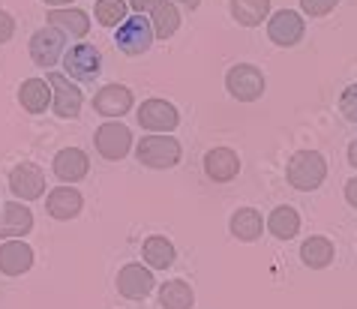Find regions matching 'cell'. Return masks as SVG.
I'll return each instance as SVG.
<instances>
[{"label": "cell", "mask_w": 357, "mask_h": 309, "mask_svg": "<svg viewBox=\"0 0 357 309\" xmlns=\"http://www.w3.org/2000/svg\"><path fill=\"white\" fill-rule=\"evenodd\" d=\"M285 177H289V183L294 189H301V193H312V189H319L327 177V163L319 151H301L289 159V168H285Z\"/></svg>", "instance_id": "6da1fadb"}, {"label": "cell", "mask_w": 357, "mask_h": 309, "mask_svg": "<svg viewBox=\"0 0 357 309\" xmlns=\"http://www.w3.org/2000/svg\"><path fill=\"white\" fill-rule=\"evenodd\" d=\"M135 156H138V163L147 165V168H174L181 163L183 151H181V142H177V138L153 133V135H144L142 142H138Z\"/></svg>", "instance_id": "7a4b0ae2"}, {"label": "cell", "mask_w": 357, "mask_h": 309, "mask_svg": "<svg viewBox=\"0 0 357 309\" xmlns=\"http://www.w3.org/2000/svg\"><path fill=\"white\" fill-rule=\"evenodd\" d=\"M153 39H156V33H153L151 18L135 13V15L126 18L121 27H117L114 45H117V52H123L126 57H138V54H144L147 48L153 45Z\"/></svg>", "instance_id": "3957f363"}, {"label": "cell", "mask_w": 357, "mask_h": 309, "mask_svg": "<svg viewBox=\"0 0 357 309\" xmlns=\"http://www.w3.org/2000/svg\"><path fill=\"white\" fill-rule=\"evenodd\" d=\"M225 87L237 103H255V99H261V93H264V73L252 63H237L228 69Z\"/></svg>", "instance_id": "277c9868"}, {"label": "cell", "mask_w": 357, "mask_h": 309, "mask_svg": "<svg viewBox=\"0 0 357 309\" xmlns=\"http://www.w3.org/2000/svg\"><path fill=\"white\" fill-rule=\"evenodd\" d=\"M99 66H102V54L91 43H78L63 54V69L75 82H93L99 75Z\"/></svg>", "instance_id": "5b68a950"}, {"label": "cell", "mask_w": 357, "mask_h": 309, "mask_svg": "<svg viewBox=\"0 0 357 309\" xmlns=\"http://www.w3.org/2000/svg\"><path fill=\"white\" fill-rule=\"evenodd\" d=\"M63 48H66V33L63 31H57V27H39V31L33 33L31 39V57H33V63L36 66H54L57 61H63Z\"/></svg>", "instance_id": "8992f818"}, {"label": "cell", "mask_w": 357, "mask_h": 309, "mask_svg": "<svg viewBox=\"0 0 357 309\" xmlns=\"http://www.w3.org/2000/svg\"><path fill=\"white\" fill-rule=\"evenodd\" d=\"M181 123V114H177V108L172 103H165V99H144L142 108H138V126L147 129V133H172Z\"/></svg>", "instance_id": "52a82bcc"}, {"label": "cell", "mask_w": 357, "mask_h": 309, "mask_svg": "<svg viewBox=\"0 0 357 309\" xmlns=\"http://www.w3.org/2000/svg\"><path fill=\"white\" fill-rule=\"evenodd\" d=\"M132 147V133L123 123L108 121L96 129V151L99 156H105L108 163H121V159L130 153Z\"/></svg>", "instance_id": "ba28073f"}, {"label": "cell", "mask_w": 357, "mask_h": 309, "mask_svg": "<svg viewBox=\"0 0 357 309\" xmlns=\"http://www.w3.org/2000/svg\"><path fill=\"white\" fill-rule=\"evenodd\" d=\"M52 84V105H54V114L69 121V117H78L82 112V91L69 82V75H61V73H48L45 78Z\"/></svg>", "instance_id": "9c48e42d"}, {"label": "cell", "mask_w": 357, "mask_h": 309, "mask_svg": "<svg viewBox=\"0 0 357 309\" xmlns=\"http://www.w3.org/2000/svg\"><path fill=\"white\" fill-rule=\"evenodd\" d=\"M303 18L301 13H291V9H280V13H273L271 18H267V36L273 39L280 48H291L303 39Z\"/></svg>", "instance_id": "30bf717a"}, {"label": "cell", "mask_w": 357, "mask_h": 309, "mask_svg": "<svg viewBox=\"0 0 357 309\" xmlns=\"http://www.w3.org/2000/svg\"><path fill=\"white\" fill-rule=\"evenodd\" d=\"M9 189H13V195L18 198V202H36V198L45 193V174H43V168L33 165V163L15 165L13 174H9Z\"/></svg>", "instance_id": "8fae6325"}, {"label": "cell", "mask_w": 357, "mask_h": 309, "mask_svg": "<svg viewBox=\"0 0 357 309\" xmlns=\"http://www.w3.org/2000/svg\"><path fill=\"white\" fill-rule=\"evenodd\" d=\"M117 292H121L126 301H144L147 294L153 292V273L151 267L142 264H123L121 273H117Z\"/></svg>", "instance_id": "7c38bea8"}, {"label": "cell", "mask_w": 357, "mask_h": 309, "mask_svg": "<svg viewBox=\"0 0 357 309\" xmlns=\"http://www.w3.org/2000/svg\"><path fill=\"white\" fill-rule=\"evenodd\" d=\"M31 232H33L31 207H24L18 202H6L3 213H0V237H3V241H22V237Z\"/></svg>", "instance_id": "4fadbf2b"}, {"label": "cell", "mask_w": 357, "mask_h": 309, "mask_svg": "<svg viewBox=\"0 0 357 309\" xmlns=\"http://www.w3.org/2000/svg\"><path fill=\"white\" fill-rule=\"evenodd\" d=\"M84 207V198L82 193H78L75 186H57L52 189V193L45 195V211L52 213L54 219H61V223H69V219H75L78 213H82Z\"/></svg>", "instance_id": "5bb4252c"}, {"label": "cell", "mask_w": 357, "mask_h": 309, "mask_svg": "<svg viewBox=\"0 0 357 309\" xmlns=\"http://www.w3.org/2000/svg\"><path fill=\"white\" fill-rule=\"evenodd\" d=\"M237 172H241V156L228 147H213V151L204 153V174L211 177L213 183H228L234 181Z\"/></svg>", "instance_id": "9a60e30c"}, {"label": "cell", "mask_w": 357, "mask_h": 309, "mask_svg": "<svg viewBox=\"0 0 357 309\" xmlns=\"http://www.w3.org/2000/svg\"><path fill=\"white\" fill-rule=\"evenodd\" d=\"M130 108H132V91L123 84H105L93 96V112L105 117H123Z\"/></svg>", "instance_id": "2e32d148"}, {"label": "cell", "mask_w": 357, "mask_h": 309, "mask_svg": "<svg viewBox=\"0 0 357 309\" xmlns=\"http://www.w3.org/2000/svg\"><path fill=\"white\" fill-rule=\"evenodd\" d=\"M87 172H91V156H87L84 151H78V147H63V151L54 156L57 181L75 183V181H84Z\"/></svg>", "instance_id": "e0dca14e"}, {"label": "cell", "mask_w": 357, "mask_h": 309, "mask_svg": "<svg viewBox=\"0 0 357 309\" xmlns=\"http://www.w3.org/2000/svg\"><path fill=\"white\" fill-rule=\"evenodd\" d=\"M33 264V249L22 241H3L0 243V273L3 276H22Z\"/></svg>", "instance_id": "ac0fdd59"}, {"label": "cell", "mask_w": 357, "mask_h": 309, "mask_svg": "<svg viewBox=\"0 0 357 309\" xmlns=\"http://www.w3.org/2000/svg\"><path fill=\"white\" fill-rule=\"evenodd\" d=\"M18 103H22L24 112L31 114H43L48 105H52V84L45 78H27V82L18 87Z\"/></svg>", "instance_id": "d6986e66"}, {"label": "cell", "mask_w": 357, "mask_h": 309, "mask_svg": "<svg viewBox=\"0 0 357 309\" xmlns=\"http://www.w3.org/2000/svg\"><path fill=\"white\" fill-rule=\"evenodd\" d=\"M48 24L63 31L66 36H84L91 31V18H87L84 9H52L48 13Z\"/></svg>", "instance_id": "ffe728a7"}, {"label": "cell", "mask_w": 357, "mask_h": 309, "mask_svg": "<svg viewBox=\"0 0 357 309\" xmlns=\"http://www.w3.org/2000/svg\"><path fill=\"white\" fill-rule=\"evenodd\" d=\"M151 24H153L156 39H172L181 31V13H177V6L172 0H160V3L151 9Z\"/></svg>", "instance_id": "44dd1931"}, {"label": "cell", "mask_w": 357, "mask_h": 309, "mask_svg": "<svg viewBox=\"0 0 357 309\" xmlns=\"http://www.w3.org/2000/svg\"><path fill=\"white\" fill-rule=\"evenodd\" d=\"M142 255H144L147 267H153V271H165V267H172L174 258H177L174 243L165 241V237H160V234L147 237V241L142 243Z\"/></svg>", "instance_id": "7402d4cb"}, {"label": "cell", "mask_w": 357, "mask_h": 309, "mask_svg": "<svg viewBox=\"0 0 357 309\" xmlns=\"http://www.w3.org/2000/svg\"><path fill=\"white\" fill-rule=\"evenodd\" d=\"M231 234L237 237V241H243V243H252V241H259L261 237V213L259 211H252V207H241L234 216H231Z\"/></svg>", "instance_id": "603a6c76"}, {"label": "cell", "mask_w": 357, "mask_h": 309, "mask_svg": "<svg viewBox=\"0 0 357 309\" xmlns=\"http://www.w3.org/2000/svg\"><path fill=\"white\" fill-rule=\"evenodd\" d=\"M301 258H303L306 267H312V271H324V267L333 262V243L327 241V237L315 234V237H310V241H303Z\"/></svg>", "instance_id": "cb8c5ba5"}, {"label": "cell", "mask_w": 357, "mask_h": 309, "mask_svg": "<svg viewBox=\"0 0 357 309\" xmlns=\"http://www.w3.org/2000/svg\"><path fill=\"white\" fill-rule=\"evenodd\" d=\"M231 15L243 27H259L271 15V0H231Z\"/></svg>", "instance_id": "d4e9b609"}, {"label": "cell", "mask_w": 357, "mask_h": 309, "mask_svg": "<svg viewBox=\"0 0 357 309\" xmlns=\"http://www.w3.org/2000/svg\"><path fill=\"white\" fill-rule=\"evenodd\" d=\"M160 303L162 309H192L195 306V292L183 279H172L160 288Z\"/></svg>", "instance_id": "484cf974"}, {"label": "cell", "mask_w": 357, "mask_h": 309, "mask_svg": "<svg viewBox=\"0 0 357 309\" xmlns=\"http://www.w3.org/2000/svg\"><path fill=\"white\" fill-rule=\"evenodd\" d=\"M267 228H271V234L280 237V241H291V237L301 232V216H297L294 207L282 204V207H276V211L267 216Z\"/></svg>", "instance_id": "4316f807"}, {"label": "cell", "mask_w": 357, "mask_h": 309, "mask_svg": "<svg viewBox=\"0 0 357 309\" xmlns=\"http://www.w3.org/2000/svg\"><path fill=\"white\" fill-rule=\"evenodd\" d=\"M93 15L102 27H121L130 18V3L126 0H96Z\"/></svg>", "instance_id": "83f0119b"}, {"label": "cell", "mask_w": 357, "mask_h": 309, "mask_svg": "<svg viewBox=\"0 0 357 309\" xmlns=\"http://www.w3.org/2000/svg\"><path fill=\"white\" fill-rule=\"evenodd\" d=\"M340 112H342L345 121L357 123V84H349L342 91V96H340Z\"/></svg>", "instance_id": "f1b7e54d"}, {"label": "cell", "mask_w": 357, "mask_h": 309, "mask_svg": "<svg viewBox=\"0 0 357 309\" xmlns=\"http://www.w3.org/2000/svg\"><path fill=\"white\" fill-rule=\"evenodd\" d=\"M340 3V0H301V9L306 15H312V18H319V15H327L331 9Z\"/></svg>", "instance_id": "f546056e"}, {"label": "cell", "mask_w": 357, "mask_h": 309, "mask_svg": "<svg viewBox=\"0 0 357 309\" xmlns=\"http://www.w3.org/2000/svg\"><path fill=\"white\" fill-rule=\"evenodd\" d=\"M13 33H15V18L0 9V43H9Z\"/></svg>", "instance_id": "4dcf8cb0"}, {"label": "cell", "mask_w": 357, "mask_h": 309, "mask_svg": "<svg viewBox=\"0 0 357 309\" xmlns=\"http://www.w3.org/2000/svg\"><path fill=\"white\" fill-rule=\"evenodd\" d=\"M126 3H130L132 6V13H151V9L156 6V3H160V0H126Z\"/></svg>", "instance_id": "1f68e13d"}, {"label": "cell", "mask_w": 357, "mask_h": 309, "mask_svg": "<svg viewBox=\"0 0 357 309\" xmlns=\"http://www.w3.org/2000/svg\"><path fill=\"white\" fill-rule=\"evenodd\" d=\"M345 202H349V204L354 207V211H357V177H354V181L345 183Z\"/></svg>", "instance_id": "d6a6232c"}, {"label": "cell", "mask_w": 357, "mask_h": 309, "mask_svg": "<svg viewBox=\"0 0 357 309\" xmlns=\"http://www.w3.org/2000/svg\"><path fill=\"white\" fill-rule=\"evenodd\" d=\"M349 163L357 168V138H354V142L349 144Z\"/></svg>", "instance_id": "836d02e7"}, {"label": "cell", "mask_w": 357, "mask_h": 309, "mask_svg": "<svg viewBox=\"0 0 357 309\" xmlns=\"http://www.w3.org/2000/svg\"><path fill=\"white\" fill-rule=\"evenodd\" d=\"M172 3H181V6H186V9H198V3H202V0H172Z\"/></svg>", "instance_id": "e575fe53"}, {"label": "cell", "mask_w": 357, "mask_h": 309, "mask_svg": "<svg viewBox=\"0 0 357 309\" xmlns=\"http://www.w3.org/2000/svg\"><path fill=\"white\" fill-rule=\"evenodd\" d=\"M43 3H48V6H57V9H61V6H66V3H73V0H43Z\"/></svg>", "instance_id": "d590c367"}]
</instances>
